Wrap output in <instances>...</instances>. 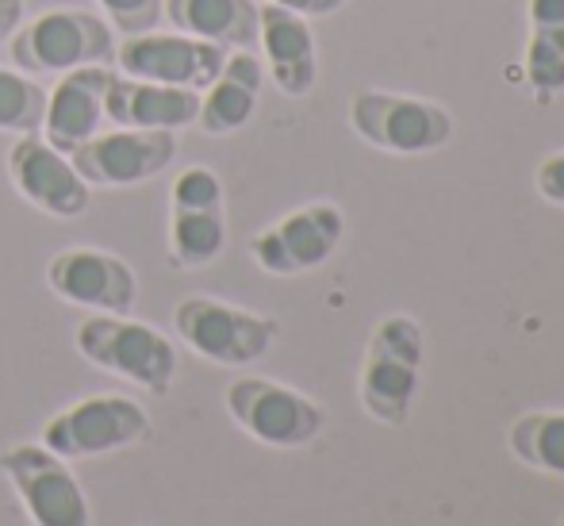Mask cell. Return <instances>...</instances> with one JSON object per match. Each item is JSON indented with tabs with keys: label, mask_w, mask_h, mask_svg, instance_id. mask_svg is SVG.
Here are the masks:
<instances>
[{
	"label": "cell",
	"mask_w": 564,
	"mask_h": 526,
	"mask_svg": "<svg viewBox=\"0 0 564 526\" xmlns=\"http://www.w3.org/2000/svg\"><path fill=\"white\" fill-rule=\"evenodd\" d=\"M423 385V326L411 315L392 312L372 326L365 342L357 400L380 427H403Z\"/></svg>",
	"instance_id": "cell-1"
},
{
	"label": "cell",
	"mask_w": 564,
	"mask_h": 526,
	"mask_svg": "<svg viewBox=\"0 0 564 526\" xmlns=\"http://www.w3.org/2000/svg\"><path fill=\"white\" fill-rule=\"evenodd\" d=\"M8 54H12V66L28 77L69 74L77 66H108L116 58V31L105 15L85 8H51L12 31Z\"/></svg>",
	"instance_id": "cell-2"
},
{
	"label": "cell",
	"mask_w": 564,
	"mask_h": 526,
	"mask_svg": "<svg viewBox=\"0 0 564 526\" xmlns=\"http://www.w3.org/2000/svg\"><path fill=\"white\" fill-rule=\"evenodd\" d=\"M77 354L97 369L123 377L131 385L165 396L177 377V346L165 339L158 326L139 323L127 315H100L93 312L74 334Z\"/></svg>",
	"instance_id": "cell-3"
},
{
	"label": "cell",
	"mask_w": 564,
	"mask_h": 526,
	"mask_svg": "<svg viewBox=\"0 0 564 526\" xmlns=\"http://www.w3.org/2000/svg\"><path fill=\"white\" fill-rule=\"evenodd\" d=\"M349 127L372 150L400 158L434 154L453 139L449 108H442L438 100L384 89H365L349 100Z\"/></svg>",
	"instance_id": "cell-4"
},
{
	"label": "cell",
	"mask_w": 564,
	"mask_h": 526,
	"mask_svg": "<svg viewBox=\"0 0 564 526\" xmlns=\"http://www.w3.org/2000/svg\"><path fill=\"white\" fill-rule=\"evenodd\" d=\"M173 331L193 354L216 365H253L273 350L276 342V319L246 312L216 297H188L173 308Z\"/></svg>",
	"instance_id": "cell-5"
},
{
	"label": "cell",
	"mask_w": 564,
	"mask_h": 526,
	"mask_svg": "<svg viewBox=\"0 0 564 526\" xmlns=\"http://www.w3.org/2000/svg\"><path fill=\"white\" fill-rule=\"evenodd\" d=\"M0 473L15 489L31 526H93V507L66 458L43 442H20L0 453Z\"/></svg>",
	"instance_id": "cell-6"
},
{
	"label": "cell",
	"mask_w": 564,
	"mask_h": 526,
	"mask_svg": "<svg viewBox=\"0 0 564 526\" xmlns=\"http://www.w3.org/2000/svg\"><path fill=\"white\" fill-rule=\"evenodd\" d=\"M227 416L238 422L250 438L273 450H300L315 442L327 427L323 408L312 396L281 385L269 377H238L227 385Z\"/></svg>",
	"instance_id": "cell-7"
},
{
	"label": "cell",
	"mask_w": 564,
	"mask_h": 526,
	"mask_svg": "<svg viewBox=\"0 0 564 526\" xmlns=\"http://www.w3.org/2000/svg\"><path fill=\"white\" fill-rule=\"evenodd\" d=\"M150 434V416L131 396H85L43 422L39 442L58 458H97L142 442Z\"/></svg>",
	"instance_id": "cell-8"
},
{
	"label": "cell",
	"mask_w": 564,
	"mask_h": 526,
	"mask_svg": "<svg viewBox=\"0 0 564 526\" xmlns=\"http://www.w3.org/2000/svg\"><path fill=\"white\" fill-rule=\"evenodd\" d=\"M341 235H346V215H341L338 204L315 201L281 215L265 230H258L250 238V254L265 273L296 277V273H312L323 261H330Z\"/></svg>",
	"instance_id": "cell-9"
},
{
	"label": "cell",
	"mask_w": 564,
	"mask_h": 526,
	"mask_svg": "<svg viewBox=\"0 0 564 526\" xmlns=\"http://www.w3.org/2000/svg\"><path fill=\"white\" fill-rule=\"evenodd\" d=\"M224 46L204 43V39L181 35V31H142V35H123L116 43V62L123 77L154 85H177V89L204 93L216 82L224 66Z\"/></svg>",
	"instance_id": "cell-10"
},
{
	"label": "cell",
	"mask_w": 564,
	"mask_h": 526,
	"mask_svg": "<svg viewBox=\"0 0 564 526\" xmlns=\"http://www.w3.org/2000/svg\"><path fill=\"white\" fill-rule=\"evenodd\" d=\"M173 158H177V135L173 131L119 127V131L93 135L89 142H82L69 154V162L89 181V189H127L170 170Z\"/></svg>",
	"instance_id": "cell-11"
},
{
	"label": "cell",
	"mask_w": 564,
	"mask_h": 526,
	"mask_svg": "<svg viewBox=\"0 0 564 526\" xmlns=\"http://www.w3.org/2000/svg\"><path fill=\"white\" fill-rule=\"evenodd\" d=\"M8 178H12L15 193L39 212L54 215V219H77L89 212L93 189L82 173L74 170L69 154L54 150L39 131L20 135L8 150Z\"/></svg>",
	"instance_id": "cell-12"
},
{
	"label": "cell",
	"mask_w": 564,
	"mask_h": 526,
	"mask_svg": "<svg viewBox=\"0 0 564 526\" xmlns=\"http://www.w3.org/2000/svg\"><path fill=\"white\" fill-rule=\"evenodd\" d=\"M46 285L58 300L100 315H127L139 297L134 269L123 258L93 246H69L46 266Z\"/></svg>",
	"instance_id": "cell-13"
},
{
	"label": "cell",
	"mask_w": 564,
	"mask_h": 526,
	"mask_svg": "<svg viewBox=\"0 0 564 526\" xmlns=\"http://www.w3.org/2000/svg\"><path fill=\"white\" fill-rule=\"evenodd\" d=\"M108 82H112L108 66H77L62 74V82L46 89V111L39 135L62 154H74L82 142L100 135Z\"/></svg>",
	"instance_id": "cell-14"
},
{
	"label": "cell",
	"mask_w": 564,
	"mask_h": 526,
	"mask_svg": "<svg viewBox=\"0 0 564 526\" xmlns=\"http://www.w3.org/2000/svg\"><path fill=\"white\" fill-rule=\"evenodd\" d=\"M258 43L265 51V66L273 85L284 97H307L319 82V58H315V35L304 15L289 8L261 4L258 8Z\"/></svg>",
	"instance_id": "cell-15"
},
{
	"label": "cell",
	"mask_w": 564,
	"mask_h": 526,
	"mask_svg": "<svg viewBox=\"0 0 564 526\" xmlns=\"http://www.w3.org/2000/svg\"><path fill=\"white\" fill-rule=\"evenodd\" d=\"M200 116V93L177 85H154L139 77L112 74L105 93V119L134 131H181Z\"/></svg>",
	"instance_id": "cell-16"
},
{
	"label": "cell",
	"mask_w": 564,
	"mask_h": 526,
	"mask_svg": "<svg viewBox=\"0 0 564 526\" xmlns=\"http://www.w3.org/2000/svg\"><path fill=\"white\" fill-rule=\"evenodd\" d=\"M261 85H265V66L258 54L235 51L224 58L216 82L200 93V116L196 127L204 135H235L250 124V116L258 111Z\"/></svg>",
	"instance_id": "cell-17"
},
{
	"label": "cell",
	"mask_w": 564,
	"mask_h": 526,
	"mask_svg": "<svg viewBox=\"0 0 564 526\" xmlns=\"http://www.w3.org/2000/svg\"><path fill=\"white\" fill-rule=\"evenodd\" d=\"M162 15L181 35L204 39L224 51H250L258 43L253 0H162Z\"/></svg>",
	"instance_id": "cell-18"
},
{
	"label": "cell",
	"mask_w": 564,
	"mask_h": 526,
	"mask_svg": "<svg viewBox=\"0 0 564 526\" xmlns=\"http://www.w3.org/2000/svg\"><path fill=\"white\" fill-rule=\"evenodd\" d=\"M227 219L224 208H173L170 212V258L177 269H204L224 254Z\"/></svg>",
	"instance_id": "cell-19"
},
{
	"label": "cell",
	"mask_w": 564,
	"mask_h": 526,
	"mask_svg": "<svg viewBox=\"0 0 564 526\" xmlns=\"http://www.w3.org/2000/svg\"><path fill=\"white\" fill-rule=\"evenodd\" d=\"M507 446L527 469L564 476V411H527L511 422Z\"/></svg>",
	"instance_id": "cell-20"
},
{
	"label": "cell",
	"mask_w": 564,
	"mask_h": 526,
	"mask_svg": "<svg viewBox=\"0 0 564 526\" xmlns=\"http://www.w3.org/2000/svg\"><path fill=\"white\" fill-rule=\"evenodd\" d=\"M522 77L530 97L550 105L564 93V23H530L527 54H522Z\"/></svg>",
	"instance_id": "cell-21"
},
{
	"label": "cell",
	"mask_w": 564,
	"mask_h": 526,
	"mask_svg": "<svg viewBox=\"0 0 564 526\" xmlns=\"http://www.w3.org/2000/svg\"><path fill=\"white\" fill-rule=\"evenodd\" d=\"M46 89L39 77H28L20 69L0 66V131L31 135L43 127Z\"/></svg>",
	"instance_id": "cell-22"
},
{
	"label": "cell",
	"mask_w": 564,
	"mask_h": 526,
	"mask_svg": "<svg viewBox=\"0 0 564 526\" xmlns=\"http://www.w3.org/2000/svg\"><path fill=\"white\" fill-rule=\"evenodd\" d=\"M170 204L173 208H224V181L216 178V170L208 165H188L177 173L170 189Z\"/></svg>",
	"instance_id": "cell-23"
},
{
	"label": "cell",
	"mask_w": 564,
	"mask_h": 526,
	"mask_svg": "<svg viewBox=\"0 0 564 526\" xmlns=\"http://www.w3.org/2000/svg\"><path fill=\"white\" fill-rule=\"evenodd\" d=\"M105 20L119 28L123 35H142V31L158 28L162 15V0H97Z\"/></svg>",
	"instance_id": "cell-24"
},
{
	"label": "cell",
	"mask_w": 564,
	"mask_h": 526,
	"mask_svg": "<svg viewBox=\"0 0 564 526\" xmlns=\"http://www.w3.org/2000/svg\"><path fill=\"white\" fill-rule=\"evenodd\" d=\"M534 189L545 204L553 208H564V150H553L538 162L534 170Z\"/></svg>",
	"instance_id": "cell-25"
},
{
	"label": "cell",
	"mask_w": 564,
	"mask_h": 526,
	"mask_svg": "<svg viewBox=\"0 0 564 526\" xmlns=\"http://www.w3.org/2000/svg\"><path fill=\"white\" fill-rule=\"evenodd\" d=\"M265 4L289 8V12L304 15V20H315V15H335L338 8L349 4V0H265Z\"/></svg>",
	"instance_id": "cell-26"
},
{
	"label": "cell",
	"mask_w": 564,
	"mask_h": 526,
	"mask_svg": "<svg viewBox=\"0 0 564 526\" xmlns=\"http://www.w3.org/2000/svg\"><path fill=\"white\" fill-rule=\"evenodd\" d=\"M530 23H564V0H527Z\"/></svg>",
	"instance_id": "cell-27"
},
{
	"label": "cell",
	"mask_w": 564,
	"mask_h": 526,
	"mask_svg": "<svg viewBox=\"0 0 564 526\" xmlns=\"http://www.w3.org/2000/svg\"><path fill=\"white\" fill-rule=\"evenodd\" d=\"M23 23V0H0V43Z\"/></svg>",
	"instance_id": "cell-28"
},
{
	"label": "cell",
	"mask_w": 564,
	"mask_h": 526,
	"mask_svg": "<svg viewBox=\"0 0 564 526\" xmlns=\"http://www.w3.org/2000/svg\"><path fill=\"white\" fill-rule=\"evenodd\" d=\"M557 526H564V515H561V523H557Z\"/></svg>",
	"instance_id": "cell-29"
}]
</instances>
